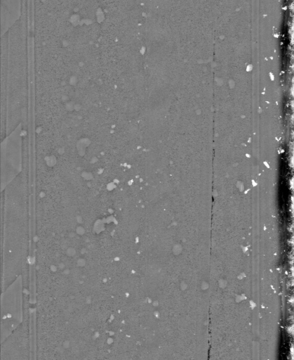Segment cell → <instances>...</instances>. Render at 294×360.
<instances>
[{
	"mask_svg": "<svg viewBox=\"0 0 294 360\" xmlns=\"http://www.w3.org/2000/svg\"><path fill=\"white\" fill-rule=\"evenodd\" d=\"M20 0H1V27L2 32L4 27H8V22L11 25L15 22L18 19V12L20 9Z\"/></svg>",
	"mask_w": 294,
	"mask_h": 360,
	"instance_id": "cell-1",
	"label": "cell"
}]
</instances>
